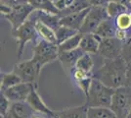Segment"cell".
<instances>
[{
    "mask_svg": "<svg viewBox=\"0 0 131 118\" xmlns=\"http://www.w3.org/2000/svg\"><path fill=\"white\" fill-rule=\"evenodd\" d=\"M127 63L121 56L115 59H104L103 64L94 71L93 78L113 89L126 86Z\"/></svg>",
    "mask_w": 131,
    "mask_h": 118,
    "instance_id": "cell-1",
    "label": "cell"
},
{
    "mask_svg": "<svg viewBox=\"0 0 131 118\" xmlns=\"http://www.w3.org/2000/svg\"><path fill=\"white\" fill-rule=\"evenodd\" d=\"M115 90L93 78L88 95L85 96V104L88 107H111Z\"/></svg>",
    "mask_w": 131,
    "mask_h": 118,
    "instance_id": "cell-2",
    "label": "cell"
},
{
    "mask_svg": "<svg viewBox=\"0 0 131 118\" xmlns=\"http://www.w3.org/2000/svg\"><path fill=\"white\" fill-rule=\"evenodd\" d=\"M35 21H36V17L33 11L32 14L22 26H20L16 30H11L12 37L16 39L18 43V56L19 57L23 55L24 49L27 42L35 41L37 39H39L35 29Z\"/></svg>",
    "mask_w": 131,
    "mask_h": 118,
    "instance_id": "cell-3",
    "label": "cell"
},
{
    "mask_svg": "<svg viewBox=\"0 0 131 118\" xmlns=\"http://www.w3.org/2000/svg\"><path fill=\"white\" fill-rule=\"evenodd\" d=\"M59 45L39 39L32 48V58L39 67L42 68L59 58Z\"/></svg>",
    "mask_w": 131,
    "mask_h": 118,
    "instance_id": "cell-4",
    "label": "cell"
},
{
    "mask_svg": "<svg viewBox=\"0 0 131 118\" xmlns=\"http://www.w3.org/2000/svg\"><path fill=\"white\" fill-rule=\"evenodd\" d=\"M111 109L118 118H126L131 110V87L123 86L115 89Z\"/></svg>",
    "mask_w": 131,
    "mask_h": 118,
    "instance_id": "cell-5",
    "label": "cell"
},
{
    "mask_svg": "<svg viewBox=\"0 0 131 118\" xmlns=\"http://www.w3.org/2000/svg\"><path fill=\"white\" fill-rule=\"evenodd\" d=\"M41 70L42 69L37 65V63L30 58L28 60L15 64L12 71H14L21 78L22 82L32 84L37 88Z\"/></svg>",
    "mask_w": 131,
    "mask_h": 118,
    "instance_id": "cell-6",
    "label": "cell"
},
{
    "mask_svg": "<svg viewBox=\"0 0 131 118\" xmlns=\"http://www.w3.org/2000/svg\"><path fill=\"white\" fill-rule=\"evenodd\" d=\"M108 18L106 7H91L79 32L82 34H94L102 22Z\"/></svg>",
    "mask_w": 131,
    "mask_h": 118,
    "instance_id": "cell-7",
    "label": "cell"
},
{
    "mask_svg": "<svg viewBox=\"0 0 131 118\" xmlns=\"http://www.w3.org/2000/svg\"><path fill=\"white\" fill-rule=\"evenodd\" d=\"M33 11L34 8L30 3H22L11 6L10 12L3 17L10 23L12 27L11 30H16L27 21Z\"/></svg>",
    "mask_w": 131,
    "mask_h": 118,
    "instance_id": "cell-8",
    "label": "cell"
},
{
    "mask_svg": "<svg viewBox=\"0 0 131 118\" xmlns=\"http://www.w3.org/2000/svg\"><path fill=\"white\" fill-rule=\"evenodd\" d=\"M123 43L115 37L101 39L98 54L103 59H115L121 55Z\"/></svg>",
    "mask_w": 131,
    "mask_h": 118,
    "instance_id": "cell-9",
    "label": "cell"
},
{
    "mask_svg": "<svg viewBox=\"0 0 131 118\" xmlns=\"http://www.w3.org/2000/svg\"><path fill=\"white\" fill-rule=\"evenodd\" d=\"M33 88L36 87L32 84L22 82L7 90H1V94H3L11 102H25Z\"/></svg>",
    "mask_w": 131,
    "mask_h": 118,
    "instance_id": "cell-10",
    "label": "cell"
},
{
    "mask_svg": "<svg viewBox=\"0 0 131 118\" xmlns=\"http://www.w3.org/2000/svg\"><path fill=\"white\" fill-rule=\"evenodd\" d=\"M26 102L32 108L34 112L44 114L46 116H49L50 118L56 117V111H53L46 105V103L44 102L42 97L40 96V95L37 92V88H33Z\"/></svg>",
    "mask_w": 131,
    "mask_h": 118,
    "instance_id": "cell-11",
    "label": "cell"
},
{
    "mask_svg": "<svg viewBox=\"0 0 131 118\" xmlns=\"http://www.w3.org/2000/svg\"><path fill=\"white\" fill-rule=\"evenodd\" d=\"M85 52L82 50L80 47H78L74 50L66 51V52H60L58 60L60 61L61 65L65 72L68 75H71L73 70L75 69L77 61L79 58L84 54Z\"/></svg>",
    "mask_w": 131,
    "mask_h": 118,
    "instance_id": "cell-12",
    "label": "cell"
},
{
    "mask_svg": "<svg viewBox=\"0 0 131 118\" xmlns=\"http://www.w3.org/2000/svg\"><path fill=\"white\" fill-rule=\"evenodd\" d=\"M90 9V8H89ZM89 9L83 10L80 12H77V13H72L70 15H67L64 17H61L60 24L61 26H66L71 29H73L75 31H80L83 22L85 20V17L89 12Z\"/></svg>",
    "mask_w": 131,
    "mask_h": 118,
    "instance_id": "cell-13",
    "label": "cell"
},
{
    "mask_svg": "<svg viewBox=\"0 0 131 118\" xmlns=\"http://www.w3.org/2000/svg\"><path fill=\"white\" fill-rule=\"evenodd\" d=\"M34 114L27 102H12L5 118H30Z\"/></svg>",
    "mask_w": 131,
    "mask_h": 118,
    "instance_id": "cell-14",
    "label": "cell"
},
{
    "mask_svg": "<svg viewBox=\"0 0 131 118\" xmlns=\"http://www.w3.org/2000/svg\"><path fill=\"white\" fill-rule=\"evenodd\" d=\"M101 43V39L95 34H83L80 41V48L85 53L98 54L99 47Z\"/></svg>",
    "mask_w": 131,
    "mask_h": 118,
    "instance_id": "cell-15",
    "label": "cell"
},
{
    "mask_svg": "<svg viewBox=\"0 0 131 118\" xmlns=\"http://www.w3.org/2000/svg\"><path fill=\"white\" fill-rule=\"evenodd\" d=\"M35 29H36V33L38 34L39 39H42V40L48 41V42L54 43V44H58L56 31L54 29L51 28L50 26L46 25L42 21L38 20L37 18H36V21H35Z\"/></svg>",
    "mask_w": 131,
    "mask_h": 118,
    "instance_id": "cell-16",
    "label": "cell"
},
{
    "mask_svg": "<svg viewBox=\"0 0 131 118\" xmlns=\"http://www.w3.org/2000/svg\"><path fill=\"white\" fill-rule=\"evenodd\" d=\"M71 76H72V80L75 83V85L82 90L84 96H87L88 92H89V89H90V86H91V83H92L93 80L92 75L85 73V72H82V71L75 68L73 70V72L71 73Z\"/></svg>",
    "mask_w": 131,
    "mask_h": 118,
    "instance_id": "cell-17",
    "label": "cell"
},
{
    "mask_svg": "<svg viewBox=\"0 0 131 118\" xmlns=\"http://www.w3.org/2000/svg\"><path fill=\"white\" fill-rule=\"evenodd\" d=\"M88 106L84 103L82 105L69 107L56 111L55 118H88Z\"/></svg>",
    "mask_w": 131,
    "mask_h": 118,
    "instance_id": "cell-18",
    "label": "cell"
},
{
    "mask_svg": "<svg viewBox=\"0 0 131 118\" xmlns=\"http://www.w3.org/2000/svg\"><path fill=\"white\" fill-rule=\"evenodd\" d=\"M116 30H117V28L115 26V20L108 18L104 22H102V24L99 26L94 34L98 35L101 39H108V38H115V34H116Z\"/></svg>",
    "mask_w": 131,
    "mask_h": 118,
    "instance_id": "cell-19",
    "label": "cell"
},
{
    "mask_svg": "<svg viewBox=\"0 0 131 118\" xmlns=\"http://www.w3.org/2000/svg\"><path fill=\"white\" fill-rule=\"evenodd\" d=\"M20 83H22V80L14 71L1 72L0 74V89L1 90H7V89L14 87Z\"/></svg>",
    "mask_w": 131,
    "mask_h": 118,
    "instance_id": "cell-20",
    "label": "cell"
},
{
    "mask_svg": "<svg viewBox=\"0 0 131 118\" xmlns=\"http://www.w3.org/2000/svg\"><path fill=\"white\" fill-rule=\"evenodd\" d=\"M28 3H30L34 10L37 11L46 12L55 15H59L60 13V11L56 8L53 0H29Z\"/></svg>",
    "mask_w": 131,
    "mask_h": 118,
    "instance_id": "cell-21",
    "label": "cell"
},
{
    "mask_svg": "<svg viewBox=\"0 0 131 118\" xmlns=\"http://www.w3.org/2000/svg\"><path fill=\"white\" fill-rule=\"evenodd\" d=\"M88 118H118L111 107H88Z\"/></svg>",
    "mask_w": 131,
    "mask_h": 118,
    "instance_id": "cell-22",
    "label": "cell"
},
{
    "mask_svg": "<svg viewBox=\"0 0 131 118\" xmlns=\"http://www.w3.org/2000/svg\"><path fill=\"white\" fill-rule=\"evenodd\" d=\"M83 37V34L78 32L77 34L72 35L69 39L65 40L59 44V51L60 52H66V51H71L78 48L80 46V41Z\"/></svg>",
    "mask_w": 131,
    "mask_h": 118,
    "instance_id": "cell-23",
    "label": "cell"
},
{
    "mask_svg": "<svg viewBox=\"0 0 131 118\" xmlns=\"http://www.w3.org/2000/svg\"><path fill=\"white\" fill-rule=\"evenodd\" d=\"M106 10L108 13V16L111 19H114L117 18L119 15L125 13V12L131 11L129 8H127L125 5L118 3V2H115V1H110L108 3V5L106 6Z\"/></svg>",
    "mask_w": 131,
    "mask_h": 118,
    "instance_id": "cell-24",
    "label": "cell"
},
{
    "mask_svg": "<svg viewBox=\"0 0 131 118\" xmlns=\"http://www.w3.org/2000/svg\"><path fill=\"white\" fill-rule=\"evenodd\" d=\"M89 8H91V5H90L88 0H74L71 7L67 8L64 11H61L59 13V16L64 17V16H67V15L83 11V10H86V9H89Z\"/></svg>",
    "mask_w": 131,
    "mask_h": 118,
    "instance_id": "cell-25",
    "label": "cell"
},
{
    "mask_svg": "<svg viewBox=\"0 0 131 118\" xmlns=\"http://www.w3.org/2000/svg\"><path fill=\"white\" fill-rule=\"evenodd\" d=\"M75 68L78 69V70H80V71H82V72H85V73L92 75L93 69H94V60L92 59L91 54L84 53L79 58V60L77 61Z\"/></svg>",
    "mask_w": 131,
    "mask_h": 118,
    "instance_id": "cell-26",
    "label": "cell"
},
{
    "mask_svg": "<svg viewBox=\"0 0 131 118\" xmlns=\"http://www.w3.org/2000/svg\"><path fill=\"white\" fill-rule=\"evenodd\" d=\"M115 23L116 28L118 30H123L128 33L129 40L131 39V34L129 31L131 30V11L125 12L123 14L119 15L117 18L115 19Z\"/></svg>",
    "mask_w": 131,
    "mask_h": 118,
    "instance_id": "cell-27",
    "label": "cell"
},
{
    "mask_svg": "<svg viewBox=\"0 0 131 118\" xmlns=\"http://www.w3.org/2000/svg\"><path fill=\"white\" fill-rule=\"evenodd\" d=\"M78 31H75L73 29H71L66 26H60L59 28L56 30V35H57V40H58V45L64 42L65 40L69 39L72 35L77 34Z\"/></svg>",
    "mask_w": 131,
    "mask_h": 118,
    "instance_id": "cell-28",
    "label": "cell"
},
{
    "mask_svg": "<svg viewBox=\"0 0 131 118\" xmlns=\"http://www.w3.org/2000/svg\"><path fill=\"white\" fill-rule=\"evenodd\" d=\"M11 101L3 94H0V115H1V118H5L9 111V108L11 106Z\"/></svg>",
    "mask_w": 131,
    "mask_h": 118,
    "instance_id": "cell-29",
    "label": "cell"
},
{
    "mask_svg": "<svg viewBox=\"0 0 131 118\" xmlns=\"http://www.w3.org/2000/svg\"><path fill=\"white\" fill-rule=\"evenodd\" d=\"M120 56L123 58V60L126 63L131 62V39L123 43V47H122Z\"/></svg>",
    "mask_w": 131,
    "mask_h": 118,
    "instance_id": "cell-30",
    "label": "cell"
},
{
    "mask_svg": "<svg viewBox=\"0 0 131 118\" xmlns=\"http://www.w3.org/2000/svg\"><path fill=\"white\" fill-rule=\"evenodd\" d=\"M91 7H106L111 0H88Z\"/></svg>",
    "mask_w": 131,
    "mask_h": 118,
    "instance_id": "cell-31",
    "label": "cell"
},
{
    "mask_svg": "<svg viewBox=\"0 0 131 118\" xmlns=\"http://www.w3.org/2000/svg\"><path fill=\"white\" fill-rule=\"evenodd\" d=\"M29 0H1V3L6 4L9 6H14L17 4H22V3H27Z\"/></svg>",
    "mask_w": 131,
    "mask_h": 118,
    "instance_id": "cell-32",
    "label": "cell"
},
{
    "mask_svg": "<svg viewBox=\"0 0 131 118\" xmlns=\"http://www.w3.org/2000/svg\"><path fill=\"white\" fill-rule=\"evenodd\" d=\"M126 86L131 87V62L127 63V73H126Z\"/></svg>",
    "mask_w": 131,
    "mask_h": 118,
    "instance_id": "cell-33",
    "label": "cell"
},
{
    "mask_svg": "<svg viewBox=\"0 0 131 118\" xmlns=\"http://www.w3.org/2000/svg\"><path fill=\"white\" fill-rule=\"evenodd\" d=\"M111 1H115V2L121 3V4L125 5L127 8H129V9L131 10V2H130V0H111Z\"/></svg>",
    "mask_w": 131,
    "mask_h": 118,
    "instance_id": "cell-34",
    "label": "cell"
},
{
    "mask_svg": "<svg viewBox=\"0 0 131 118\" xmlns=\"http://www.w3.org/2000/svg\"><path fill=\"white\" fill-rule=\"evenodd\" d=\"M30 118H47V117H46L44 114H40V113L34 112V114H33V115Z\"/></svg>",
    "mask_w": 131,
    "mask_h": 118,
    "instance_id": "cell-35",
    "label": "cell"
},
{
    "mask_svg": "<svg viewBox=\"0 0 131 118\" xmlns=\"http://www.w3.org/2000/svg\"><path fill=\"white\" fill-rule=\"evenodd\" d=\"M126 118H131V110L129 111V113H128V115H127V117Z\"/></svg>",
    "mask_w": 131,
    "mask_h": 118,
    "instance_id": "cell-36",
    "label": "cell"
},
{
    "mask_svg": "<svg viewBox=\"0 0 131 118\" xmlns=\"http://www.w3.org/2000/svg\"><path fill=\"white\" fill-rule=\"evenodd\" d=\"M130 2H131V0H130Z\"/></svg>",
    "mask_w": 131,
    "mask_h": 118,
    "instance_id": "cell-37",
    "label": "cell"
},
{
    "mask_svg": "<svg viewBox=\"0 0 131 118\" xmlns=\"http://www.w3.org/2000/svg\"><path fill=\"white\" fill-rule=\"evenodd\" d=\"M53 1H54V0H53Z\"/></svg>",
    "mask_w": 131,
    "mask_h": 118,
    "instance_id": "cell-38",
    "label": "cell"
},
{
    "mask_svg": "<svg viewBox=\"0 0 131 118\" xmlns=\"http://www.w3.org/2000/svg\"><path fill=\"white\" fill-rule=\"evenodd\" d=\"M49 118H50V117H49Z\"/></svg>",
    "mask_w": 131,
    "mask_h": 118,
    "instance_id": "cell-39",
    "label": "cell"
}]
</instances>
